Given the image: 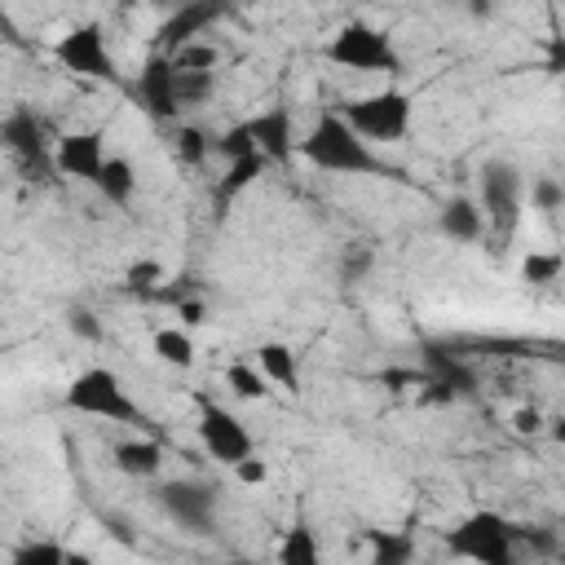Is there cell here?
I'll return each mask as SVG.
<instances>
[{"instance_id":"6","label":"cell","mask_w":565,"mask_h":565,"mask_svg":"<svg viewBox=\"0 0 565 565\" xmlns=\"http://www.w3.org/2000/svg\"><path fill=\"white\" fill-rule=\"evenodd\" d=\"M446 552L477 561V565H512L516 561V543H512V521L503 512L477 508L468 512L459 525L446 530Z\"/></svg>"},{"instance_id":"22","label":"cell","mask_w":565,"mask_h":565,"mask_svg":"<svg viewBox=\"0 0 565 565\" xmlns=\"http://www.w3.org/2000/svg\"><path fill=\"white\" fill-rule=\"evenodd\" d=\"M225 384H230V393L243 397V402L269 397V375H265L260 366H247V362H230V366H225Z\"/></svg>"},{"instance_id":"25","label":"cell","mask_w":565,"mask_h":565,"mask_svg":"<svg viewBox=\"0 0 565 565\" xmlns=\"http://www.w3.org/2000/svg\"><path fill=\"white\" fill-rule=\"evenodd\" d=\"M565 269V260L556 256V252H530L525 260H521V278L525 282H534V287H547V282H556V274Z\"/></svg>"},{"instance_id":"32","label":"cell","mask_w":565,"mask_h":565,"mask_svg":"<svg viewBox=\"0 0 565 565\" xmlns=\"http://www.w3.org/2000/svg\"><path fill=\"white\" fill-rule=\"evenodd\" d=\"M66 327H71L79 340H102V322H97L88 309H71V313H66Z\"/></svg>"},{"instance_id":"35","label":"cell","mask_w":565,"mask_h":565,"mask_svg":"<svg viewBox=\"0 0 565 565\" xmlns=\"http://www.w3.org/2000/svg\"><path fill=\"white\" fill-rule=\"evenodd\" d=\"M547 433H552L556 446H565V411H556V415L547 419Z\"/></svg>"},{"instance_id":"10","label":"cell","mask_w":565,"mask_h":565,"mask_svg":"<svg viewBox=\"0 0 565 565\" xmlns=\"http://www.w3.org/2000/svg\"><path fill=\"white\" fill-rule=\"evenodd\" d=\"M199 441L203 450L212 455V463H243L247 455H256V441H252V428L230 411V406H216V402H203L199 406Z\"/></svg>"},{"instance_id":"36","label":"cell","mask_w":565,"mask_h":565,"mask_svg":"<svg viewBox=\"0 0 565 565\" xmlns=\"http://www.w3.org/2000/svg\"><path fill=\"white\" fill-rule=\"evenodd\" d=\"M146 4H172V0H146Z\"/></svg>"},{"instance_id":"16","label":"cell","mask_w":565,"mask_h":565,"mask_svg":"<svg viewBox=\"0 0 565 565\" xmlns=\"http://www.w3.org/2000/svg\"><path fill=\"white\" fill-rule=\"evenodd\" d=\"M115 468L124 472V477H132V481H150V477H159V468H163V446L154 441V437H128V441H115Z\"/></svg>"},{"instance_id":"4","label":"cell","mask_w":565,"mask_h":565,"mask_svg":"<svg viewBox=\"0 0 565 565\" xmlns=\"http://www.w3.org/2000/svg\"><path fill=\"white\" fill-rule=\"evenodd\" d=\"M322 57L344 71H358V75H397L402 71V53L388 40V31L358 22V18L331 31V40L322 44Z\"/></svg>"},{"instance_id":"3","label":"cell","mask_w":565,"mask_h":565,"mask_svg":"<svg viewBox=\"0 0 565 565\" xmlns=\"http://www.w3.org/2000/svg\"><path fill=\"white\" fill-rule=\"evenodd\" d=\"M66 411L88 415V419H106V424H146V411L137 406V397L128 393V384L110 371V366H84L66 393H62Z\"/></svg>"},{"instance_id":"14","label":"cell","mask_w":565,"mask_h":565,"mask_svg":"<svg viewBox=\"0 0 565 565\" xmlns=\"http://www.w3.org/2000/svg\"><path fill=\"white\" fill-rule=\"evenodd\" d=\"M53 163H57L62 177L93 185V177H97L102 163H106L102 132H97V128H71V132H62L57 146H53Z\"/></svg>"},{"instance_id":"29","label":"cell","mask_w":565,"mask_h":565,"mask_svg":"<svg viewBox=\"0 0 565 565\" xmlns=\"http://www.w3.org/2000/svg\"><path fill=\"white\" fill-rule=\"evenodd\" d=\"M124 282H128V291H154V282H163V269L154 260H137Z\"/></svg>"},{"instance_id":"23","label":"cell","mask_w":565,"mask_h":565,"mask_svg":"<svg viewBox=\"0 0 565 565\" xmlns=\"http://www.w3.org/2000/svg\"><path fill=\"white\" fill-rule=\"evenodd\" d=\"M216 154V137H207L203 128H194V124H181L177 128V159L185 163V168H199L203 159H212Z\"/></svg>"},{"instance_id":"9","label":"cell","mask_w":565,"mask_h":565,"mask_svg":"<svg viewBox=\"0 0 565 565\" xmlns=\"http://www.w3.org/2000/svg\"><path fill=\"white\" fill-rule=\"evenodd\" d=\"M154 503L163 508L168 521H177L181 530H212L216 525V486L199 481V477H172L154 486Z\"/></svg>"},{"instance_id":"37","label":"cell","mask_w":565,"mask_h":565,"mask_svg":"<svg viewBox=\"0 0 565 565\" xmlns=\"http://www.w3.org/2000/svg\"><path fill=\"white\" fill-rule=\"evenodd\" d=\"M172 4H185V0H172Z\"/></svg>"},{"instance_id":"15","label":"cell","mask_w":565,"mask_h":565,"mask_svg":"<svg viewBox=\"0 0 565 565\" xmlns=\"http://www.w3.org/2000/svg\"><path fill=\"white\" fill-rule=\"evenodd\" d=\"M437 225H441V234L450 243H477V238H486V212H481L477 199H463V194H455V199L441 203Z\"/></svg>"},{"instance_id":"7","label":"cell","mask_w":565,"mask_h":565,"mask_svg":"<svg viewBox=\"0 0 565 565\" xmlns=\"http://www.w3.org/2000/svg\"><path fill=\"white\" fill-rule=\"evenodd\" d=\"M344 119L371 141V146H393L411 132V119H415V102L411 93L402 88H380V93H366V97H353L340 106Z\"/></svg>"},{"instance_id":"13","label":"cell","mask_w":565,"mask_h":565,"mask_svg":"<svg viewBox=\"0 0 565 565\" xmlns=\"http://www.w3.org/2000/svg\"><path fill=\"white\" fill-rule=\"evenodd\" d=\"M225 13H230V0H185V4H172V13L159 22V49L177 53L181 44L203 40Z\"/></svg>"},{"instance_id":"12","label":"cell","mask_w":565,"mask_h":565,"mask_svg":"<svg viewBox=\"0 0 565 565\" xmlns=\"http://www.w3.org/2000/svg\"><path fill=\"white\" fill-rule=\"evenodd\" d=\"M0 137H4V150L22 163V168H53L57 172V163H53V146L57 141H49V132H44V119L35 115V110H26V106H13L9 115H4V124H0Z\"/></svg>"},{"instance_id":"18","label":"cell","mask_w":565,"mask_h":565,"mask_svg":"<svg viewBox=\"0 0 565 565\" xmlns=\"http://www.w3.org/2000/svg\"><path fill=\"white\" fill-rule=\"evenodd\" d=\"M256 366H260V371L269 375V384H278L282 393H296V388H300V358H296L291 344L265 340V344L256 349Z\"/></svg>"},{"instance_id":"19","label":"cell","mask_w":565,"mask_h":565,"mask_svg":"<svg viewBox=\"0 0 565 565\" xmlns=\"http://www.w3.org/2000/svg\"><path fill=\"white\" fill-rule=\"evenodd\" d=\"M93 190H97L106 203L128 207V203H132V194H137V172H132V163H128L124 154H106L102 172L93 177Z\"/></svg>"},{"instance_id":"17","label":"cell","mask_w":565,"mask_h":565,"mask_svg":"<svg viewBox=\"0 0 565 565\" xmlns=\"http://www.w3.org/2000/svg\"><path fill=\"white\" fill-rule=\"evenodd\" d=\"M265 163H269L265 154H238V159H225V172L212 181V199H216V207L225 212V207H230V203H234V199L265 172Z\"/></svg>"},{"instance_id":"11","label":"cell","mask_w":565,"mask_h":565,"mask_svg":"<svg viewBox=\"0 0 565 565\" xmlns=\"http://www.w3.org/2000/svg\"><path fill=\"white\" fill-rule=\"evenodd\" d=\"M132 93H137V102H141V110H146L150 119H159V124L177 119V115H181V75H177L172 53L154 49V53L141 62V71H137Z\"/></svg>"},{"instance_id":"30","label":"cell","mask_w":565,"mask_h":565,"mask_svg":"<svg viewBox=\"0 0 565 565\" xmlns=\"http://www.w3.org/2000/svg\"><path fill=\"white\" fill-rule=\"evenodd\" d=\"M530 199H534L543 212H556V207L565 203V185H556V181H547V177H543V181H534Z\"/></svg>"},{"instance_id":"24","label":"cell","mask_w":565,"mask_h":565,"mask_svg":"<svg viewBox=\"0 0 565 565\" xmlns=\"http://www.w3.org/2000/svg\"><path fill=\"white\" fill-rule=\"evenodd\" d=\"M66 561H84V556H75V552H66V547H57V543H22L18 552H13V565H66Z\"/></svg>"},{"instance_id":"26","label":"cell","mask_w":565,"mask_h":565,"mask_svg":"<svg viewBox=\"0 0 565 565\" xmlns=\"http://www.w3.org/2000/svg\"><path fill=\"white\" fill-rule=\"evenodd\" d=\"M172 62H177L181 71H216L221 53H216V44H203V40H194V44H181V49L172 53Z\"/></svg>"},{"instance_id":"27","label":"cell","mask_w":565,"mask_h":565,"mask_svg":"<svg viewBox=\"0 0 565 565\" xmlns=\"http://www.w3.org/2000/svg\"><path fill=\"white\" fill-rule=\"evenodd\" d=\"M177 75H181V106H199V102H207L212 88H216V75H212V71H181V66H177Z\"/></svg>"},{"instance_id":"2","label":"cell","mask_w":565,"mask_h":565,"mask_svg":"<svg viewBox=\"0 0 565 565\" xmlns=\"http://www.w3.org/2000/svg\"><path fill=\"white\" fill-rule=\"evenodd\" d=\"M216 154L221 159H238V154H265L269 163H287L291 154H300V132L287 106H265L238 124H230L216 137Z\"/></svg>"},{"instance_id":"31","label":"cell","mask_w":565,"mask_h":565,"mask_svg":"<svg viewBox=\"0 0 565 565\" xmlns=\"http://www.w3.org/2000/svg\"><path fill=\"white\" fill-rule=\"evenodd\" d=\"M512 428H516L521 437H534V433H547V415H543L539 406H521V411L512 415Z\"/></svg>"},{"instance_id":"20","label":"cell","mask_w":565,"mask_h":565,"mask_svg":"<svg viewBox=\"0 0 565 565\" xmlns=\"http://www.w3.org/2000/svg\"><path fill=\"white\" fill-rule=\"evenodd\" d=\"M150 353L163 362V366H177V371H190L199 349H194V335L185 327H159L150 335Z\"/></svg>"},{"instance_id":"1","label":"cell","mask_w":565,"mask_h":565,"mask_svg":"<svg viewBox=\"0 0 565 565\" xmlns=\"http://www.w3.org/2000/svg\"><path fill=\"white\" fill-rule=\"evenodd\" d=\"M300 159L309 168H318V172H340V177H375V172H384L380 154L344 119V110H322L300 132Z\"/></svg>"},{"instance_id":"33","label":"cell","mask_w":565,"mask_h":565,"mask_svg":"<svg viewBox=\"0 0 565 565\" xmlns=\"http://www.w3.org/2000/svg\"><path fill=\"white\" fill-rule=\"evenodd\" d=\"M234 477H238L243 486H260V481L269 477V468H265V459H256V455H247L243 463H234Z\"/></svg>"},{"instance_id":"34","label":"cell","mask_w":565,"mask_h":565,"mask_svg":"<svg viewBox=\"0 0 565 565\" xmlns=\"http://www.w3.org/2000/svg\"><path fill=\"white\" fill-rule=\"evenodd\" d=\"M547 71H552V75L565 71V40H552V49H547Z\"/></svg>"},{"instance_id":"8","label":"cell","mask_w":565,"mask_h":565,"mask_svg":"<svg viewBox=\"0 0 565 565\" xmlns=\"http://www.w3.org/2000/svg\"><path fill=\"white\" fill-rule=\"evenodd\" d=\"M53 57L62 71L79 75V79H93V84H119V62L106 44V26L102 22H75L71 31L57 35L53 44Z\"/></svg>"},{"instance_id":"21","label":"cell","mask_w":565,"mask_h":565,"mask_svg":"<svg viewBox=\"0 0 565 565\" xmlns=\"http://www.w3.org/2000/svg\"><path fill=\"white\" fill-rule=\"evenodd\" d=\"M282 565H318L322 561V543L309 525H291L282 539H278V552H274Z\"/></svg>"},{"instance_id":"5","label":"cell","mask_w":565,"mask_h":565,"mask_svg":"<svg viewBox=\"0 0 565 565\" xmlns=\"http://www.w3.org/2000/svg\"><path fill=\"white\" fill-rule=\"evenodd\" d=\"M481 212H486V238L494 252H503L521 230L525 207V181L512 163H486L481 168Z\"/></svg>"},{"instance_id":"28","label":"cell","mask_w":565,"mask_h":565,"mask_svg":"<svg viewBox=\"0 0 565 565\" xmlns=\"http://www.w3.org/2000/svg\"><path fill=\"white\" fill-rule=\"evenodd\" d=\"M411 539H397V534H375V561L380 565H397V561H411Z\"/></svg>"}]
</instances>
